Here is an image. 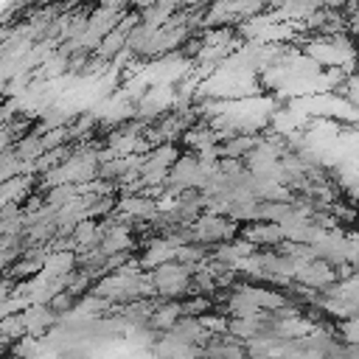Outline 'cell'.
Masks as SVG:
<instances>
[{
  "label": "cell",
  "instance_id": "cell-1",
  "mask_svg": "<svg viewBox=\"0 0 359 359\" xmlns=\"http://www.w3.org/2000/svg\"><path fill=\"white\" fill-rule=\"evenodd\" d=\"M14 283H17V280H11V278H0V303L11 297V292H14Z\"/></svg>",
  "mask_w": 359,
  "mask_h": 359
}]
</instances>
